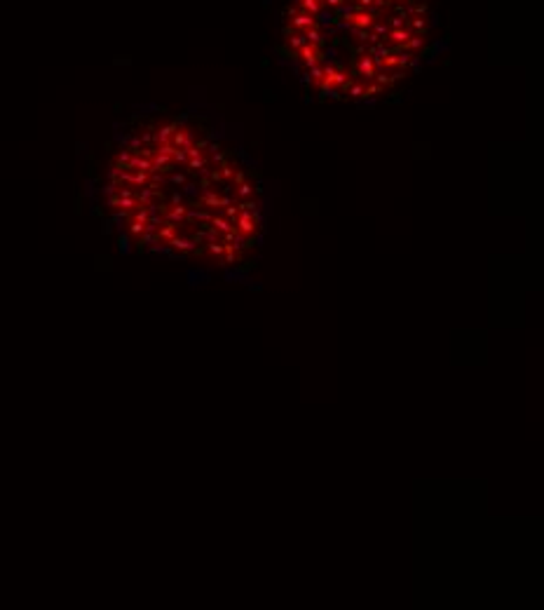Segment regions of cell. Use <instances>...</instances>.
Masks as SVG:
<instances>
[{"instance_id": "6da1fadb", "label": "cell", "mask_w": 544, "mask_h": 610, "mask_svg": "<svg viewBox=\"0 0 544 610\" xmlns=\"http://www.w3.org/2000/svg\"><path fill=\"white\" fill-rule=\"evenodd\" d=\"M99 207L139 251L232 265L263 233L253 167L202 118L155 113L118 132L99 181Z\"/></svg>"}, {"instance_id": "7a4b0ae2", "label": "cell", "mask_w": 544, "mask_h": 610, "mask_svg": "<svg viewBox=\"0 0 544 610\" xmlns=\"http://www.w3.org/2000/svg\"><path fill=\"white\" fill-rule=\"evenodd\" d=\"M277 50L314 97L385 99L441 50L439 0H288Z\"/></svg>"}]
</instances>
